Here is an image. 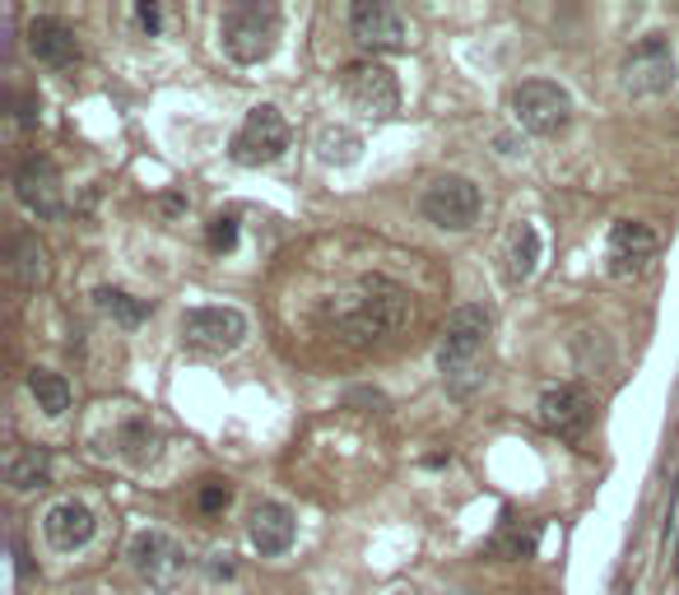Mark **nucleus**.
<instances>
[{
    "label": "nucleus",
    "mask_w": 679,
    "mask_h": 595,
    "mask_svg": "<svg viewBox=\"0 0 679 595\" xmlns=\"http://www.w3.org/2000/svg\"><path fill=\"white\" fill-rule=\"evenodd\" d=\"M489 340V312L484 307H457L442 326V340H438V367H442V387L470 400L484 387V373H480V349Z\"/></svg>",
    "instance_id": "f257e3e1"
},
{
    "label": "nucleus",
    "mask_w": 679,
    "mask_h": 595,
    "mask_svg": "<svg viewBox=\"0 0 679 595\" xmlns=\"http://www.w3.org/2000/svg\"><path fill=\"white\" fill-rule=\"evenodd\" d=\"M405 321H410V293L400 289V284H391V279H381V275L363 279L359 293H354L350 303H344V312H340V326L350 330L359 344L387 340V336H396V330L405 326Z\"/></svg>",
    "instance_id": "f03ea898"
},
{
    "label": "nucleus",
    "mask_w": 679,
    "mask_h": 595,
    "mask_svg": "<svg viewBox=\"0 0 679 595\" xmlns=\"http://www.w3.org/2000/svg\"><path fill=\"white\" fill-rule=\"evenodd\" d=\"M219 42L238 65H260L280 47V10L275 5H233L219 24Z\"/></svg>",
    "instance_id": "7ed1b4c3"
},
{
    "label": "nucleus",
    "mask_w": 679,
    "mask_h": 595,
    "mask_svg": "<svg viewBox=\"0 0 679 595\" xmlns=\"http://www.w3.org/2000/svg\"><path fill=\"white\" fill-rule=\"evenodd\" d=\"M289 149V121L260 102V108L247 112V121L238 126L233 145H229V159L242 163V168H266V163H280Z\"/></svg>",
    "instance_id": "20e7f679"
},
{
    "label": "nucleus",
    "mask_w": 679,
    "mask_h": 595,
    "mask_svg": "<svg viewBox=\"0 0 679 595\" xmlns=\"http://www.w3.org/2000/svg\"><path fill=\"white\" fill-rule=\"evenodd\" d=\"M512 117H517V126L531 135H559L572 121V98L563 84H554V80H526L512 89Z\"/></svg>",
    "instance_id": "39448f33"
},
{
    "label": "nucleus",
    "mask_w": 679,
    "mask_h": 595,
    "mask_svg": "<svg viewBox=\"0 0 679 595\" xmlns=\"http://www.w3.org/2000/svg\"><path fill=\"white\" fill-rule=\"evenodd\" d=\"M619 84H623V94H633V98L666 94L675 84V51H670V42L660 38V33L633 42L629 57L619 61Z\"/></svg>",
    "instance_id": "423d86ee"
},
{
    "label": "nucleus",
    "mask_w": 679,
    "mask_h": 595,
    "mask_svg": "<svg viewBox=\"0 0 679 595\" xmlns=\"http://www.w3.org/2000/svg\"><path fill=\"white\" fill-rule=\"evenodd\" d=\"M480 209H484V196L480 186L470 178H433L424 186V215L428 223H438L447 233H470L480 223Z\"/></svg>",
    "instance_id": "0eeeda50"
},
{
    "label": "nucleus",
    "mask_w": 679,
    "mask_h": 595,
    "mask_svg": "<svg viewBox=\"0 0 679 595\" xmlns=\"http://www.w3.org/2000/svg\"><path fill=\"white\" fill-rule=\"evenodd\" d=\"M131 568L145 576L154 591H178L191 572V558L172 535L163 531H141L131 539Z\"/></svg>",
    "instance_id": "6e6552de"
},
{
    "label": "nucleus",
    "mask_w": 679,
    "mask_h": 595,
    "mask_svg": "<svg viewBox=\"0 0 679 595\" xmlns=\"http://www.w3.org/2000/svg\"><path fill=\"white\" fill-rule=\"evenodd\" d=\"M340 89L363 117H396V108H400L396 70L381 61H350L340 75Z\"/></svg>",
    "instance_id": "1a4fd4ad"
},
{
    "label": "nucleus",
    "mask_w": 679,
    "mask_h": 595,
    "mask_svg": "<svg viewBox=\"0 0 679 595\" xmlns=\"http://www.w3.org/2000/svg\"><path fill=\"white\" fill-rule=\"evenodd\" d=\"M182 340L201 354H233L247 340V317L238 307H191L182 317Z\"/></svg>",
    "instance_id": "9d476101"
},
{
    "label": "nucleus",
    "mask_w": 679,
    "mask_h": 595,
    "mask_svg": "<svg viewBox=\"0 0 679 595\" xmlns=\"http://www.w3.org/2000/svg\"><path fill=\"white\" fill-rule=\"evenodd\" d=\"M14 196H20V205L28 209V215L57 219L65 209V191H61L57 163L43 159V154H28V159L14 168Z\"/></svg>",
    "instance_id": "9b49d317"
},
{
    "label": "nucleus",
    "mask_w": 679,
    "mask_h": 595,
    "mask_svg": "<svg viewBox=\"0 0 679 595\" xmlns=\"http://www.w3.org/2000/svg\"><path fill=\"white\" fill-rule=\"evenodd\" d=\"M350 33L373 51H405V42H410L405 20H400V10L387 5V0H354Z\"/></svg>",
    "instance_id": "f8f14e48"
},
{
    "label": "nucleus",
    "mask_w": 679,
    "mask_h": 595,
    "mask_svg": "<svg viewBox=\"0 0 679 595\" xmlns=\"http://www.w3.org/2000/svg\"><path fill=\"white\" fill-rule=\"evenodd\" d=\"M605 256H609V275L615 279L642 275L647 270V260L656 256V233L638 219H619L615 229H609V252Z\"/></svg>",
    "instance_id": "ddd939ff"
},
{
    "label": "nucleus",
    "mask_w": 679,
    "mask_h": 595,
    "mask_svg": "<svg viewBox=\"0 0 679 595\" xmlns=\"http://www.w3.org/2000/svg\"><path fill=\"white\" fill-rule=\"evenodd\" d=\"M539 428L554 433V437H578L591 424V400L582 387H549L535 405Z\"/></svg>",
    "instance_id": "4468645a"
},
{
    "label": "nucleus",
    "mask_w": 679,
    "mask_h": 595,
    "mask_svg": "<svg viewBox=\"0 0 679 595\" xmlns=\"http://www.w3.org/2000/svg\"><path fill=\"white\" fill-rule=\"evenodd\" d=\"M94 531H98L94 507H84V502H75V498L57 502V507H51V512L43 517V535H47V545H51V549H61V554L84 549V545L94 539Z\"/></svg>",
    "instance_id": "2eb2a0df"
},
{
    "label": "nucleus",
    "mask_w": 679,
    "mask_h": 595,
    "mask_svg": "<svg viewBox=\"0 0 679 595\" xmlns=\"http://www.w3.org/2000/svg\"><path fill=\"white\" fill-rule=\"evenodd\" d=\"M28 51L43 65H51V70H71L80 61V38H75V28L65 24V20L38 14V20L28 24Z\"/></svg>",
    "instance_id": "dca6fc26"
},
{
    "label": "nucleus",
    "mask_w": 679,
    "mask_h": 595,
    "mask_svg": "<svg viewBox=\"0 0 679 595\" xmlns=\"http://www.w3.org/2000/svg\"><path fill=\"white\" fill-rule=\"evenodd\" d=\"M247 531H252V545H256L260 554H266V558H280V554L293 545V535H299V521H293V512H289L284 502H256Z\"/></svg>",
    "instance_id": "f3484780"
},
{
    "label": "nucleus",
    "mask_w": 679,
    "mask_h": 595,
    "mask_svg": "<svg viewBox=\"0 0 679 595\" xmlns=\"http://www.w3.org/2000/svg\"><path fill=\"white\" fill-rule=\"evenodd\" d=\"M28 391H33V400H38V410L47 418H61L65 410H71V381L57 377V373H47V367L28 373Z\"/></svg>",
    "instance_id": "a211bd4d"
},
{
    "label": "nucleus",
    "mask_w": 679,
    "mask_h": 595,
    "mask_svg": "<svg viewBox=\"0 0 679 595\" xmlns=\"http://www.w3.org/2000/svg\"><path fill=\"white\" fill-rule=\"evenodd\" d=\"M14 279H20L24 289H38L47 279V247L38 238H14Z\"/></svg>",
    "instance_id": "6ab92c4d"
},
{
    "label": "nucleus",
    "mask_w": 679,
    "mask_h": 595,
    "mask_svg": "<svg viewBox=\"0 0 679 595\" xmlns=\"http://www.w3.org/2000/svg\"><path fill=\"white\" fill-rule=\"evenodd\" d=\"M535 260H539V233H535V223H521V229L512 233V252H508V279L512 284L531 279Z\"/></svg>",
    "instance_id": "aec40b11"
},
{
    "label": "nucleus",
    "mask_w": 679,
    "mask_h": 595,
    "mask_svg": "<svg viewBox=\"0 0 679 595\" xmlns=\"http://www.w3.org/2000/svg\"><path fill=\"white\" fill-rule=\"evenodd\" d=\"M94 298H98V307L108 312L112 321L126 326V330H131V326H141V321L149 317V303H145V298H131L126 289H98Z\"/></svg>",
    "instance_id": "412c9836"
},
{
    "label": "nucleus",
    "mask_w": 679,
    "mask_h": 595,
    "mask_svg": "<svg viewBox=\"0 0 679 595\" xmlns=\"http://www.w3.org/2000/svg\"><path fill=\"white\" fill-rule=\"evenodd\" d=\"M47 479H51L47 451H24V457H14V465H10V488H14V494H33V488H47Z\"/></svg>",
    "instance_id": "4be33fe9"
},
{
    "label": "nucleus",
    "mask_w": 679,
    "mask_h": 595,
    "mask_svg": "<svg viewBox=\"0 0 679 595\" xmlns=\"http://www.w3.org/2000/svg\"><path fill=\"white\" fill-rule=\"evenodd\" d=\"M359 135L354 131H322L317 135V159L322 163H354L359 159Z\"/></svg>",
    "instance_id": "5701e85b"
},
{
    "label": "nucleus",
    "mask_w": 679,
    "mask_h": 595,
    "mask_svg": "<svg viewBox=\"0 0 679 595\" xmlns=\"http://www.w3.org/2000/svg\"><path fill=\"white\" fill-rule=\"evenodd\" d=\"M205 242H210V252H233L238 247V219L233 215L210 219V233H205Z\"/></svg>",
    "instance_id": "b1692460"
},
{
    "label": "nucleus",
    "mask_w": 679,
    "mask_h": 595,
    "mask_svg": "<svg viewBox=\"0 0 679 595\" xmlns=\"http://www.w3.org/2000/svg\"><path fill=\"white\" fill-rule=\"evenodd\" d=\"M196 502H201V512H205V517H215V512H223V507L233 502V488L223 484V479H205Z\"/></svg>",
    "instance_id": "393cba45"
},
{
    "label": "nucleus",
    "mask_w": 679,
    "mask_h": 595,
    "mask_svg": "<svg viewBox=\"0 0 679 595\" xmlns=\"http://www.w3.org/2000/svg\"><path fill=\"white\" fill-rule=\"evenodd\" d=\"M135 24L154 38V33H159V5H135Z\"/></svg>",
    "instance_id": "a878e982"
},
{
    "label": "nucleus",
    "mask_w": 679,
    "mask_h": 595,
    "mask_svg": "<svg viewBox=\"0 0 679 595\" xmlns=\"http://www.w3.org/2000/svg\"><path fill=\"white\" fill-rule=\"evenodd\" d=\"M210 572L215 576H233V554H210Z\"/></svg>",
    "instance_id": "bb28decb"
},
{
    "label": "nucleus",
    "mask_w": 679,
    "mask_h": 595,
    "mask_svg": "<svg viewBox=\"0 0 679 595\" xmlns=\"http://www.w3.org/2000/svg\"><path fill=\"white\" fill-rule=\"evenodd\" d=\"M20 121H24V126H33V121H38V102H33V98L20 102Z\"/></svg>",
    "instance_id": "cd10ccee"
},
{
    "label": "nucleus",
    "mask_w": 679,
    "mask_h": 595,
    "mask_svg": "<svg viewBox=\"0 0 679 595\" xmlns=\"http://www.w3.org/2000/svg\"><path fill=\"white\" fill-rule=\"evenodd\" d=\"M670 572H675V582H679V535H675V563H670Z\"/></svg>",
    "instance_id": "c85d7f7f"
}]
</instances>
